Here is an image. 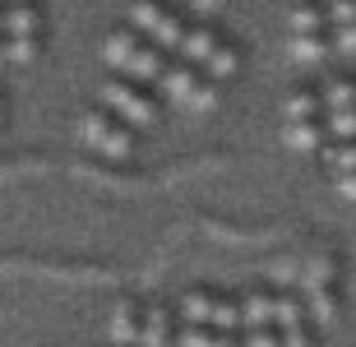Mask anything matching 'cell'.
<instances>
[{
  "mask_svg": "<svg viewBox=\"0 0 356 347\" xmlns=\"http://www.w3.org/2000/svg\"><path fill=\"white\" fill-rule=\"evenodd\" d=\"M333 56L338 60H356V24L333 28Z\"/></svg>",
  "mask_w": 356,
  "mask_h": 347,
  "instance_id": "cell-23",
  "label": "cell"
},
{
  "mask_svg": "<svg viewBox=\"0 0 356 347\" xmlns=\"http://www.w3.org/2000/svg\"><path fill=\"white\" fill-rule=\"evenodd\" d=\"M102 60L111 74H125V79H139V83H158L167 60H172V51H162L158 42H148L139 28L116 24L102 38Z\"/></svg>",
  "mask_w": 356,
  "mask_h": 347,
  "instance_id": "cell-1",
  "label": "cell"
},
{
  "mask_svg": "<svg viewBox=\"0 0 356 347\" xmlns=\"http://www.w3.org/2000/svg\"><path fill=\"white\" fill-rule=\"evenodd\" d=\"M319 5H329V0H319Z\"/></svg>",
  "mask_w": 356,
  "mask_h": 347,
  "instance_id": "cell-32",
  "label": "cell"
},
{
  "mask_svg": "<svg viewBox=\"0 0 356 347\" xmlns=\"http://www.w3.org/2000/svg\"><path fill=\"white\" fill-rule=\"evenodd\" d=\"M282 144L296 158H319L329 144V125L324 120H291V125H282Z\"/></svg>",
  "mask_w": 356,
  "mask_h": 347,
  "instance_id": "cell-11",
  "label": "cell"
},
{
  "mask_svg": "<svg viewBox=\"0 0 356 347\" xmlns=\"http://www.w3.org/2000/svg\"><path fill=\"white\" fill-rule=\"evenodd\" d=\"M319 93H324V111L356 107V74H329V79L319 83Z\"/></svg>",
  "mask_w": 356,
  "mask_h": 347,
  "instance_id": "cell-19",
  "label": "cell"
},
{
  "mask_svg": "<svg viewBox=\"0 0 356 347\" xmlns=\"http://www.w3.org/2000/svg\"><path fill=\"white\" fill-rule=\"evenodd\" d=\"M0 38H5V5H0Z\"/></svg>",
  "mask_w": 356,
  "mask_h": 347,
  "instance_id": "cell-30",
  "label": "cell"
},
{
  "mask_svg": "<svg viewBox=\"0 0 356 347\" xmlns=\"http://www.w3.org/2000/svg\"><path fill=\"white\" fill-rule=\"evenodd\" d=\"M176 5H181V0H176Z\"/></svg>",
  "mask_w": 356,
  "mask_h": 347,
  "instance_id": "cell-33",
  "label": "cell"
},
{
  "mask_svg": "<svg viewBox=\"0 0 356 347\" xmlns=\"http://www.w3.org/2000/svg\"><path fill=\"white\" fill-rule=\"evenodd\" d=\"M324 125H329V139H356V107L324 111Z\"/></svg>",
  "mask_w": 356,
  "mask_h": 347,
  "instance_id": "cell-22",
  "label": "cell"
},
{
  "mask_svg": "<svg viewBox=\"0 0 356 347\" xmlns=\"http://www.w3.org/2000/svg\"><path fill=\"white\" fill-rule=\"evenodd\" d=\"M74 134H79V144L88 148V153H97V158H106V162H125L134 148H139V130H134L130 120H120L111 107H102V102H88V107L79 111Z\"/></svg>",
  "mask_w": 356,
  "mask_h": 347,
  "instance_id": "cell-2",
  "label": "cell"
},
{
  "mask_svg": "<svg viewBox=\"0 0 356 347\" xmlns=\"http://www.w3.org/2000/svg\"><path fill=\"white\" fill-rule=\"evenodd\" d=\"M291 120H324V93H319V83H296L282 97V125H291Z\"/></svg>",
  "mask_w": 356,
  "mask_h": 347,
  "instance_id": "cell-14",
  "label": "cell"
},
{
  "mask_svg": "<svg viewBox=\"0 0 356 347\" xmlns=\"http://www.w3.org/2000/svg\"><path fill=\"white\" fill-rule=\"evenodd\" d=\"M162 93V102H172V107L190 111V116H204V111H218V102H222V83L209 79L199 65H190L185 56H172L167 60V70H162V79L153 83Z\"/></svg>",
  "mask_w": 356,
  "mask_h": 347,
  "instance_id": "cell-3",
  "label": "cell"
},
{
  "mask_svg": "<svg viewBox=\"0 0 356 347\" xmlns=\"http://www.w3.org/2000/svg\"><path fill=\"white\" fill-rule=\"evenodd\" d=\"M181 324H213V329H232L241 334V301L236 292H218V287H185L172 301Z\"/></svg>",
  "mask_w": 356,
  "mask_h": 347,
  "instance_id": "cell-6",
  "label": "cell"
},
{
  "mask_svg": "<svg viewBox=\"0 0 356 347\" xmlns=\"http://www.w3.org/2000/svg\"><path fill=\"white\" fill-rule=\"evenodd\" d=\"M241 347H282V329H245Z\"/></svg>",
  "mask_w": 356,
  "mask_h": 347,
  "instance_id": "cell-24",
  "label": "cell"
},
{
  "mask_svg": "<svg viewBox=\"0 0 356 347\" xmlns=\"http://www.w3.org/2000/svg\"><path fill=\"white\" fill-rule=\"evenodd\" d=\"M282 347H315V324H296V329H282Z\"/></svg>",
  "mask_w": 356,
  "mask_h": 347,
  "instance_id": "cell-25",
  "label": "cell"
},
{
  "mask_svg": "<svg viewBox=\"0 0 356 347\" xmlns=\"http://www.w3.org/2000/svg\"><path fill=\"white\" fill-rule=\"evenodd\" d=\"M236 301H241V334L245 329H277L273 324L277 287H245V292H236Z\"/></svg>",
  "mask_w": 356,
  "mask_h": 347,
  "instance_id": "cell-10",
  "label": "cell"
},
{
  "mask_svg": "<svg viewBox=\"0 0 356 347\" xmlns=\"http://www.w3.org/2000/svg\"><path fill=\"white\" fill-rule=\"evenodd\" d=\"M10 65V56H5V38H0V70Z\"/></svg>",
  "mask_w": 356,
  "mask_h": 347,
  "instance_id": "cell-29",
  "label": "cell"
},
{
  "mask_svg": "<svg viewBox=\"0 0 356 347\" xmlns=\"http://www.w3.org/2000/svg\"><path fill=\"white\" fill-rule=\"evenodd\" d=\"M190 19L195 14L185 10V5H176V0H130L125 5V24L139 28L148 42H158L162 51H181L185 33H190Z\"/></svg>",
  "mask_w": 356,
  "mask_h": 347,
  "instance_id": "cell-5",
  "label": "cell"
},
{
  "mask_svg": "<svg viewBox=\"0 0 356 347\" xmlns=\"http://www.w3.org/2000/svg\"><path fill=\"white\" fill-rule=\"evenodd\" d=\"M97 102L102 107H111L120 120H130L134 130H158L162 125V111H167V102H162V93L153 88V83H139V79H125V74H106L102 88H97Z\"/></svg>",
  "mask_w": 356,
  "mask_h": 347,
  "instance_id": "cell-4",
  "label": "cell"
},
{
  "mask_svg": "<svg viewBox=\"0 0 356 347\" xmlns=\"http://www.w3.org/2000/svg\"><path fill=\"white\" fill-rule=\"evenodd\" d=\"M42 47H47V38H5V56H10V65H19V70L38 65Z\"/></svg>",
  "mask_w": 356,
  "mask_h": 347,
  "instance_id": "cell-21",
  "label": "cell"
},
{
  "mask_svg": "<svg viewBox=\"0 0 356 347\" xmlns=\"http://www.w3.org/2000/svg\"><path fill=\"white\" fill-rule=\"evenodd\" d=\"M287 56L296 65H329L333 56V33H287Z\"/></svg>",
  "mask_w": 356,
  "mask_h": 347,
  "instance_id": "cell-12",
  "label": "cell"
},
{
  "mask_svg": "<svg viewBox=\"0 0 356 347\" xmlns=\"http://www.w3.org/2000/svg\"><path fill=\"white\" fill-rule=\"evenodd\" d=\"M227 33L218 24H213V19H190V33H185V42H181V51L176 56H185V60H190V65H209V56L218 51V42H222Z\"/></svg>",
  "mask_w": 356,
  "mask_h": 347,
  "instance_id": "cell-9",
  "label": "cell"
},
{
  "mask_svg": "<svg viewBox=\"0 0 356 347\" xmlns=\"http://www.w3.org/2000/svg\"><path fill=\"white\" fill-rule=\"evenodd\" d=\"M319 162L329 167V181L333 176H352L356 172V139H329L324 153H319Z\"/></svg>",
  "mask_w": 356,
  "mask_h": 347,
  "instance_id": "cell-20",
  "label": "cell"
},
{
  "mask_svg": "<svg viewBox=\"0 0 356 347\" xmlns=\"http://www.w3.org/2000/svg\"><path fill=\"white\" fill-rule=\"evenodd\" d=\"M305 310H310V324H333L338 320V282H324V287H301Z\"/></svg>",
  "mask_w": 356,
  "mask_h": 347,
  "instance_id": "cell-18",
  "label": "cell"
},
{
  "mask_svg": "<svg viewBox=\"0 0 356 347\" xmlns=\"http://www.w3.org/2000/svg\"><path fill=\"white\" fill-rule=\"evenodd\" d=\"M5 120H10V102H5V93H0V134H5Z\"/></svg>",
  "mask_w": 356,
  "mask_h": 347,
  "instance_id": "cell-28",
  "label": "cell"
},
{
  "mask_svg": "<svg viewBox=\"0 0 356 347\" xmlns=\"http://www.w3.org/2000/svg\"><path fill=\"white\" fill-rule=\"evenodd\" d=\"M0 5H28V0H0Z\"/></svg>",
  "mask_w": 356,
  "mask_h": 347,
  "instance_id": "cell-31",
  "label": "cell"
},
{
  "mask_svg": "<svg viewBox=\"0 0 356 347\" xmlns=\"http://www.w3.org/2000/svg\"><path fill=\"white\" fill-rule=\"evenodd\" d=\"M333 190H338V200L356 204V172L352 176H333Z\"/></svg>",
  "mask_w": 356,
  "mask_h": 347,
  "instance_id": "cell-27",
  "label": "cell"
},
{
  "mask_svg": "<svg viewBox=\"0 0 356 347\" xmlns=\"http://www.w3.org/2000/svg\"><path fill=\"white\" fill-rule=\"evenodd\" d=\"M176 347H241V334L232 329H213V324H181Z\"/></svg>",
  "mask_w": 356,
  "mask_h": 347,
  "instance_id": "cell-17",
  "label": "cell"
},
{
  "mask_svg": "<svg viewBox=\"0 0 356 347\" xmlns=\"http://www.w3.org/2000/svg\"><path fill=\"white\" fill-rule=\"evenodd\" d=\"M144 329V296H120L111 315H106V343L111 347H139Z\"/></svg>",
  "mask_w": 356,
  "mask_h": 347,
  "instance_id": "cell-7",
  "label": "cell"
},
{
  "mask_svg": "<svg viewBox=\"0 0 356 347\" xmlns=\"http://www.w3.org/2000/svg\"><path fill=\"white\" fill-rule=\"evenodd\" d=\"M106 347H111V343H106Z\"/></svg>",
  "mask_w": 356,
  "mask_h": 347,
  "instance_id": "cell-34",
  "label": "cell"
},
{
  "mask_svg": "<svg viewBox=\"0 0 356 347\" xmlns=\"http://www.w3.org/2000/svg\"><path fill=\"white\" fill-rule=\"evenodd\" d=\"M287 33H333L329 5H319V0H291V10H287Z\"/></svg>",
  "mask_w": 356,
  "mask_h": 347,
  "instance_id": "cell-15",
  "label": "cell"
},
{
  "mask_svg": "<svg viewBox=\"0 0 356 347\" xmlns=\"http://www.w3.org/2000/svg\"><path fill=\"white\" fill-rule=\"evenodd\" d=\"M329 24L333 28L356 24V0H329Z\"/></svg>",
  "mask_w": 356,
  "mask_h": 347,
  "instance_id": "cell-26",
  "label": "cell"
},
{
  "mask_svg": "<svg viewBox=\"0 0 356 347\" xmlns=\"http://www.w3.org/2000/svg\"><path fill=\"white\" fill-rule=\"evenodd\" d=\"M241 65H245V47H241L236 38H222V42H218V51L209 56L204 74L218 79V83H227V79H236V74H241Z\"/></svg>",
  "mask_w": 356,
  "mask_h": 347,
  "instance_id": "cell-16",
  "label": "cell"
},
{
  "mask_svg": "<svg viewBox=\"0 0 356 347\" xmlns=\"http://www.w3.org/2000/svg\"><path fill=\"white\" fill-rule=\"evenodd\" d=\"M176 306L162 301V296H148L144 301V329H139V347H172L176 343Z\"/></svg>",
  "mask_w": 356,
  "mask_h": 347,
  "instance_id": "cell-8",
  "label": "cell"
},
{
  "mask_svg": "<svg viewBox=\"0 0 356 347\" xmlns=\"http://www.w3.org/2000/svg\"><path fill=\"white\" fill-rule=\"evenodd\" d=\"M5 38H47V10H42V0L5 5Z\"/></svg>",
  "mask_w": 356,
  "mask_h": 347,
  "instance_id": "cell-13",
  "label": "cell"
}]
</instances>
